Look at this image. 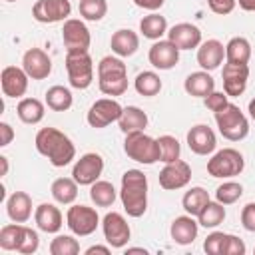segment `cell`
I'll use <instances>...</instances> for the list:
<instances>
[{
  "label": "cell",
  "instance_id": "obj_1",
  "mask_svg": "<svg viewBox=\"0 0 255 255\" xmlns=\"http://www.w3.org/2000/svg\"><path fill=\"white\" fill-rule=\"evenodd\" d=\"M34 143H36L38 153L48 157V161L54 167H64L76 157V145L64 131L56 128H42L36 133Z\"/></svg>",
  "mask_w": 255,
  "mask_h": 255
},
{
  "label": "cell",
  "instance_id": "obj_2",
  "mask_svg": "<svg viewBox=\"0 0 255 255\" xmlns=\"http://www.w3.org/2000/svg\"><path fill=\"white\" fill-rule=\"evenodd\" d=\"M120 199L129 217H141L147 211V177L139 169H128L122 175Z\"/></svg>",
  "mask_w": 255,
  "mask_h": 255
},
{
  "label": "cell",
  "instance_id": "obj_3",
  "mask_svg": "<svg viewBox=\"0 0 255 255\" xmlns=\"http://www.w3.org/2000/svg\"><path fill=\"white\" fill-rule=\"evenodd\" d=\"M98 86L106 96H122L128 90V68L118 56H104L98 64Z\"/></svg>",
  "mask_w": 255,
  "mask_h": 255
},
{
  "label": "cell",
  "instance_id": "obj_4",
  "mask_svg": "<svg viewBox=\"0 0 255 255\" xmlns=\"http://www.w3.org/2000/svg\"><path fill=\"white\" fill-rule=\"evenodd\" d=\"M124 151L129 159H133L137 163H143V165H151V163L159 161V157H161L157 139H153L151 135H147L143 131L126 133Z\"/></svg>",
  "mask_w": 255,
  "mask_h": 255
},
{
  "label": "cell",
  "instance_id": "obj_5",
  "mask_svg": "<svg viewBox=\"0 0 255 255\" xmlns=\"http://www.w3.org/2000/svg\"><path fill=\"white\" fill-rule=\"evenodd\" d=\"M215 124L219 133L229 141H241L249 133V122L235 104H227L223 110L215 112Z\"/></svg>",
  "mask_w": 255,
  "mask_h": 255
},
{
  "label": "cell",
  "instance_id": "obj_6",
  "mask_svg": "<svg viewBox=\"0 0 255 255\" xmlns=\"http://www.w3.org/2000/svg\"><path fill=\"white\" fill-rule=\"evenodd\" d=\"M66 72L70 86L76 90H86L94 82V62L84 50L66 52Z\"/></svg>",
  "mask_w": 255,
  "mask_h": 255
},
{
  "label": "cell",
  "instance_id": "obj_7",
  "mask_svg": "<svg viewBox=\"0 0 255 255\" xmlns=\"http://www.w3.org/2000/svg\"><path fill=\"white\" fill-rule=\"evenodd\" d=\"M245 167V159L243 155L233 149V147H223L219 149L209 161H207V173L211 177H221V179H227V177H235L243 171Z\"/></svg>",
  "mask_w": 255,
  "mask_h": 255
},
{
  "label": "cell",
  "instance_id": "obj_8",
  "mask_svg": "<svg viewBox=\"0 0 255 255\" xmlns=\"http://www.w3.org/2000/svg\"><path fill=\"white\" fill-rule=\"evenodd\" d=\"M66 225L70 227V231L78 237H86L92 235L98 225H100V217L98 211L94 207L88 205H72L66 213Z\"/></svg>",
  "mask_w": 255,
  "mask_h": 255
},
{
  "label": "cell",
  "instance_id": "obj_9",
  "mask_svg": "<svg viewBox=\"0 0 255 255\" xmlns=\"http://www.w3.org/2000/svg\"><path fill=\"white\" fill-rule=\"evenodd\" d=\"M122 112L124 108L120 106L118 100H112V98H102V100H96L92 104V108L88 110V124L96 129H102L106 126H110L112 122H118L122 118Z\"/></svg>",
  "mask_w": 255,
  "mask_h": 255
},
{
  "label": "cell",
  "instance_id": "obj_10",
  "mask_svg": "<svg viewBox=\"0 0 255 255\" xmlns=\"http://www.w3.org/2000/svg\"><path fill=\"white\" fill-rule=\"evenodd\" d=\"M102 231H104L108 245L116 247V249L126 247L129 237H131V229H129L126 217L122 213H116V211L106 213V217L102 219Z\"/></svg>",
  "mask_w": 255,
  "mask_h": 255
},
{
  "label": "cell",
  "instance_id": "obj_11",
  "mask_svg": "<svg viewBox=\"0 0 255 255\" xmlns=\"http://www.w3.org/2000/svg\"><path fill=\"white\" fill-rule=\"evenodd\" d=\"M72 12L70 0H38L32 6V16L36 22L42 24H54V22H66Z\"/></svg>",
  "mask_w": 255,
  "mask_h": 255
},
{
  "label": "cell",
  "instance_id": "obj_12",
  "mask_svg": "<svg viewBox=\"0 0 255 255\" xmlns=\"http://www.w3.org/2000/svg\"><path fill=\"white\" fill-rule=\"evenodd\" d=\"M104 171V159L100 153H84L72 167V177L78 181V185H92L100 179Z\"/></svg>",
  "mask_w": 255,
  "mask_h": 255
},
{
  "label": "cell",
  "instance_id": "obj_13",
  "mask_svg": "<svg viewBox=\"0 0 255 255\" xmlns=\"http://www.w3.org/2000/svg\"><path fill=\"white\" fill-rule=\"evenodd\" d=\"M62 40H64L66 52H74V50H84V52H88L90 42H92V36H90L88 26H86L82 20H78V18H68V20L64 22V28H62Z\"/></svg>",
  "mask_w": 255,
  "mask_h": 255
},
{
  "label": "cell",
  "instance_id": "obj_14",
  "mask_svg": "<svg viewBox=\"0 0 255 255\" xmlns=\"http://www.w3.org/2000/svg\"><path fill=\"white\" fill-rule=\"evenodd\" d=\"M159 185L167 191H175L181 189L189 183L191 179V167L187 161L183 159H175L171 163H165V167L159 171Z\"/></svg>",
  "mask_w": 255,
  "mask_h": 255
},
{
  "label": "cell",
  "instance_id": "obj_15",
  "mask_svg": "<svg viewBox=\"0 0 255 255\" xmlns=\"http://www.w3.org/2000/svg\"><path fill=\"white\" fill-rule=\"evenodd\" d=\"M221 78H223V92L229 98H237L247 88L249 66L247 64H231V62H225L223 72H221Z\"/></svg>",
  "mask_w": 255,
  "mask_h": 255
},
{
  "label": "cell",
  "instance_id": "obj_16",
  "mask_svg": "<svg viewBox=\"0 0 255 255\" xmlns=\"http://www.w3.org/2000/svg\"><path fill=\"white\" fill-rule=\"evenodd\" d=\"M22 68L32 80H46L52 72V60L42 48H30L24 52Z\"/></svg>",
  "mask_w": 255,
  "mask_h": 255
},
{
  "label": "cell",
  "instance_id": "obj_17",
  "mask_svg": "<svg viewBox=\"0 0 255 255\" xmlns=\"http://www.w3.org/2000/svg\"><path fill=\"white\" fill-rule=\"evenodd\" d=\"M28 80L30 76L24 72V68L16 66H6L0 74V86L6 98H22L28 90Z\"/></svg>",
  "mask_w": 255,
  "mask_h": 255
},
{
  "label": "cell",
  "instance_id": "obj_18",
  "mask_svg": "<svg viewBox=\"0 0 255 255\" xmlns=\"http://www.w3.org/2000/svg\"><path fill=\"white\" fill-rule=\"evenodd\" d=\"M167 40L175 44L179 50H193L201 44V30L195 24L179 22L167 30Z\"/></svg>",
  "mask_w": 255,
  "mask_h": 255
},
{
  "label": "cell",
  "instance_id": "obj_19",
  "mask_svg": "<svg viewBox=\"0 0 255 255\" xmlns=\"http://www.w3.org/2000/svg\"><path fill=\"white\" fill-rule=\"evenodd\" d=\"M149 64L157 70H171L179 62V48L169 40H157L149 48Z\"/></svg>",
  "mask_w": 255,
  "mask_h": 255
},
{
  "label": "cell",
  "instance_id": "obj_20",
  "mask_svg": "<svg viewBox=\"0 0 255 255\" xmlns=\"http://www.w3.org/2000/svg\"><path fill=\"white\" fill-rule=\"evenodd\" d=\"M187 145L197 155H207L217 147V137L213 129L205 124H197L187 131Z\"/></svg>",
  "mask_w": 255,
  "mask_h": 255
},
{
  "label": "cell",
  "instance_id": "obj_21",
  "mask_svg": "<svg viewBox=\"0 0 255 255\" xmlns=\"http://www.w3.org/2000/svg\"><path fill=\"white\" fill-rule=\"evenodd\" d=\"M34 221L44 233H58L64 225L62 211L54 203H40L34 211Z\"/></svg>",
  "mask_w": 255,
  "mask_h": 255
},
{
  "label": "cell",
  "instance_id": "obj_22",
  "mask_svg": "<svg viewBox=\"0 0 255 255\" xmlns=\"http://www.w3.org/2000/svg\"><path fill=\"white\" fill-rule=\"evenodd\" d=\"M225 58V46L219 42V40H207V42H201L199 48H197V64L205 70V72H211L215 68H219V64L223 62Z\"/></svg>",
  "mask_w": 255,
  "mask_h": 255
},
{
  "label": "cell",
  "instance_id": "obj_23",
  "mask_svg": "<svg viewBox=\"0 0 255 255\" xmlns=\"http://www.w3.org/2000/svg\"><path fill=\"white\" fill-rule=\"evenodd\" d=\"M197 227L199 223L193 219V215H179L173 219L171 227H169V233H171V239L177 243V245H189L195 241L197 237Z\"/></svg>",
  "mask_w": 255,
  "mask_h": 255
},
{
  "label": "cell",
  "instance_id": "obj_24",
  "mask_svg": "<svg viewBox=\"0 0 255 255\" xmlns=\"http://www.w3.org/2000/svg\"><path fill=\"white\" fill-rule=\"evenodd\" d=\"M110 46H112V52L120 58H128V56H133L139 48V38L133 30L129 28H122V30H116L112 34V40H110Z\"/></svg>",
  "mask_w": 255,
  "mask_h": 255
},
{
  "label": "cell",
  "instance_id": "obj_25",
  "mask_svg": "<svg viewBox=\"0 0 255 255\" xmlns=\"http://www.w3.org/2000/svg\"><path fill=\"white\" fill-rule=\"evenodd\" d=\"M8 217L16 223H26L32 215V199L26 191H14L6 201Z\"/></svg>",
  "mask_w": 255,
  "mask_h": 255
},
{
  "label": "cell",
  "instance_id": "obj_26",
  "mask_svg": "<svg viewBox=\"0 0 255 255\" xmlns=\"http://www.w3.org/2000/svg\"><path fill=\"white\" fill-rule=\"evenodd\" d=\"M183 88H185V92H187L189 96H193V98H207V96L215 90V80H213L205 70H201V72L189 74V76L185 78V82H183Z\"/></svg>",
  "mask_w": 255,
  "mask_h": 255
},
{
  "label": "cell",
  "instance_id": "obj_27",
  "mask_svg": "<svg viewBox=\"0 0 255 255\" xmlns=\"http://www.w3.org/2000/svg\"><path fill=\"white\" fill-rule=\"evenodd\" d=\"M118 126L124 133H131V131H143L147 128V116L143 110H139L137 106H128L122 112V118L118 120Z\"/></svg>",
  "mask_w": 255,
  "mask_h": 255
},
{
  "label": "cell",
  "instance_id": "obj_28",
  "mask_svg": "<svg viewBox=\"0 0 255 255\" xmlns=\"http://www.w3.org/2000/svg\"><path fill=\"white\" fill-rule=\"evenodd\" d=\"M50 193H52L54 201H58L62 205H70L78 197V181L74 177H58V179H54Z\"/></svg>",
  "mask_w": 255,
  "mask_h": 255
},
{
  "label": "cell",
  "instance_id": "obj_29",
  "mask_svg": "<svg viewBox=\"0 0 255 255\" xmlns=\"http://www.w3.org/2000/svg\"><path fill=\"white\" fill-rule=\"evenodd\" d=\"M44 104L36 98H22L16 106V114L24 124H40L44 118Z\"/></svg>",
  "mask_w": 255,
  "mask_h": 255
},
{
  "label": "cell",
  "instance_id": "obj_30",
  "mask_svg": "<svg viewBox=\"0 0 255 255\" xmlns=\"http://www.w3.org/2000/svg\"><path fill=\"white\" fill-rule=\"evenodd\" d=\"M251 58V44L243 36H235L225 46V60L231 64H247Z\"/></svg>",
  "mask_w": 255,
  "mask_h": 255
},
{
  "label": "cell",
  "instance_id": "obj_31",
  "mask_svg": "<svg viewBox=\"0 0 255 255\" xmlns=\"http://www.w3.org/2000/svg\"><path fill=\"white\" fill-rule=\"evenodd\" d=\"M139 32L143 34V38H149V40H161L163 34H167V20L161 16V14H147L141 18L139 22Z\"/></svg>",
  "mask_w": 255,
  "mask_h": 255
},
{
  "label": "cell",
  "instance_id": "obj_32",
  "mask_svg": "<svg viewBox=\"0 0 255 255\" xmlns=\"http://www.w3.org/2000/svg\"><path fill=\"white\" fill-rule=\"evenodd\" d=\"M74 104V98H72V92L64 86H52L48 88L46 92V106L54 112H66L70 110Z\"/></svg>",
  "mask_w": 255,
  "mask_h": 255
},
{
  "label": "cell",
  "instance_id": "obj_33",
  "mask_svg": "<svg viewBox=\"0 0 255 255\" xmlns=\"http://www.w3.org/2000/svg\"><path fill=\"white\" fill-rule=\"evenodd\" d=\"M90 197L98 207H110V205H114L118 193H116V187L110 181L98 179L96 183L90 185Z\"/></svg>",
  "mask_w": 255,
  "mask_h": 255
},
{
  "label": "cell",
  "instance_id": "obj_34",
  "mask_svg": "<svg viewBox=\"0 0 255 255\" xmlns=\"http://www.w3.org/2000/svg\"><path fill=\"white\" fill-rule=\"evenodd\" d=\"M223 219H225V207H223V203H219V201H207V205L199 211V215H197V223L199 225H203L205 229H213V227H217L219 223H223Z\"/></svg>",
  "mask_w": 255,
  "mask_h": 255
},
{
  "label": "cell",
  "instance_id": "obj_35",
  "mask_svg": "<svg viewBox=\"0 0 255 255\" xmlns=\"http://www.w3.org/2000/svg\"><path fill=\"white\" fill-rule=\"evenodd\" d=\"M207 201H209V193L203 187H191L189 191H185V195L181 199V205H183L185 213L197 217L199 211L207 205Z\"/></svg>",
  "mask_w": 255,
  "mask_h": 255
},
{
  "label": "cell",
  "instance_id": "obj_36",
  "mask_svg": "<svg viewBox=\"0 0 255 255\" xmlns=\"http://www.w3.org/2000/svg\"><path fill=\"white\" fill-rule=\"evenodd\" d=\"M133 86H135V92H137L139 96L151 98V96L159 94V90H161V80H159V76H157L155 72H141V74H137Z\"/></svg>",
  "mask_w": 255,
  "mask_h": 255
},
{
  "label": "cell",
  "instance_id": "obj_37",
  "mask_svg": "<svg viewBox=\"0 0 255 255\" xmlns=\"http://www.w3.org/2000/svg\"><path fill=\"white\" fill-rule=\"evenodd\" d=\"M22 233H24V225L22 223H16L14 221L10 225H4L0 229V247L4 251H18Z\"/></svg>",
  "mask_w": 255,
  "mask_h": 255
},
{
  "label": "cell",
  "instance_id": "obj_38",
  "mask_svg": "<svg viewBox=\"0 0 255 255\" xmlns=\"http://www.w3.org/2000/svg\"><path fill=\"white\" fill-rule=\"evenodd\" d=\"M78 10L82 18L90 22H100L108 12V2L106 0H80Z\"/></svg>",
  "mask_w": 255,
  "mask_h": 255
},
{
  "label": "cell",
  "instance_id": "obj_39",
  "mask_svg": "<svg viewBox=\"0 0 255 255\" xmlns=\"http://www.w3.org/2000/svg\"><path fill=\"white\" fill-rule=\"evenodd\" d=\"M157 143H159V161L163 163H171L175 159H179V153H181V147H179V141L173 137V135H159L157 137Z\"/></svg>",
  "mask_w": 255,
  "mask_h": 255
},
{
  "label": "cell",
  "instance_id": "obj_40",
  "mask_svg": "<svg viewBox=\"0 0 255 255\" xmlns=\"http://www.w3.org/2000/svg\"><path fill=\"white\" fill-rule=\"evenodd\" d=\"M243 195V185L237 181H225L215 189V199L223 205H231L235 203L239 197Z\"/></svg>",
  "mask_w": 255,
  "mask_h": 255
},
{
  "label": "cell",
  "instance_id": "obj_41",
  "mask_svg": "<svg viewBox=\"0 0 255 255\" xmlns=\"http://www.w3.org/2000/svg\"><path fill=\"white\" fill-rule=\"evenodd\" d=\"M50 253L52 255H78L80 243L72 235H58L50 243Z\"/></svg>",
  "mask_w": 255,
  "mask_h": 255
},
{
  "label": "cell",
  "instance_id": "obj_42",
  "mask_svg": "<svg viewBox=\"0 0 255 255\" xmlns=\"http://www.w3.org/2000/svg\"><path fill=\"white\" fill-rule=\"evenodd\" d=\"M38 245H40V237L34 229L26 227L24 225V233H22V239H20V245H18V253L22 255H32L38 251Z\"/></svg>",
  "mask_w": 255,
  "mask_h": 255
},
{
  "label": "cell",
  "instance_id": "obj_43",
  "mask_svg": "<svg viewBox=\"0 0 255 255\" xmlns=\"http://www.w3.org/2000/svg\"><path fill=\"white\" fill-rule=\"evenodd\" d=\"M245 243L237 237V235H231V233H225V239H223V247H221V255H245Z\"/></svg>",
  "mask_w": 255,
  "mask_h": 255
},
{
  "label": "cell",
  "instance_id": "obj_44",
  "mask_svg": "<svg viewBox=\"0 0 255 255\" xmlns=\"http://www.w3.org/2000/svg\"><path fill=\"white\" fill-rule=\"evenodd\" d=\"M223 239H225V233L223 231H213L205 237L203 241V251L209 253V255H221V247H223Z\"/></svg>",
  "mask_w": 255,
  "mask_h": 255
},
{
  "label": "cell",
  "instance_id": "obj_45",
  "mask_svg": "<svg viewBox=\"0 0 255 255\" xmlns=\"http://www.w3.org/2000/svg\"><path fill=\"white\" fill-rule=\"evenodd\" d=\"M227 98H229V96H227L225 92H215V90H213L207 98H203V102H205V108H207V110H211V112L215 114V112L223 110V108L229 104V102H227Z\"/></svg>",
  "mask_w": 255,
  "mask_h": 255
},
{
  "label": "cell",
  "instance_id": "obj_46",
  "mask_svg": "<svg viewBox=\"0 0 255 255\" xmlns=\"http://www.w3.org/2000/svg\"><path fill=\"white\" fill-rule=\"evenodd\" d=\"M207 6L211 12L219 14V16H225V14H231L233 8L237 6V0H207Z\"/></svg>",
  "mask_w": 255,
  "mask_h": 255
},
{
  "label": "cell",
  "instance_id": "obj_47",
  "mask_svg": "<svg viewBox=\"0 0 255 255\" xmlns=\"http://www.w3.org/2000/svg\"><path fill=\"white\" fill-rule=\"evenodd\" d=\"M241 225L245 231L255 233V203H247L241 209Z\"/></svg>",
  "mask_w": 255,
  "mask_h": 255
},
{
  "label": "cell",
  "instance_id": "obj_48",
  "mask_svg": "<svg viewBox=\"0 0 255 255\" xmlns=\"http://www.w3.org/2000/svg\"><path fill=\"white\" fill-rule=\"evenodd\" d=\"M12 139H14V129H12V126L6 124V122H2V124H0V145L6 147Z\"/></svg>",
  "mask_w": 255,
  "mask_h": 255
},
{
  "label": "cell",
  "instance_id": "obj_49",
  "mask_svg": "<svg viewBox=\"0 0 255 255\" xmlns=\"http://www.w3.org/2000/svg\"><path fill=\"white\" fill-rule=\"evenodd\" d=\"M163 2H165V0H133L135 6H139V8H143V10H151V12L159 10V8L163 6Z\"/></svg>",
  "mask_w": 255,
  "mask_h": 255
},
{
  "label": "cell",
  "instance_id": "obj_50",
  "mask_svg": "<svg viewBox=\"0 0 255 255\" xmlns=\"http://www.w3.org/2000/svg\"><path fill=\"white\" fill-rule=\"evenodd\" d=\"M94 253H102V255H110V247L104 245H92L86 249V255H94Z\"/></svg>",
  "mask_w": 255,
  "mask_h": 255
},
{
  "label": "cell",
  "instance_id": "obj_51",
  "mask_svg": "<svg viewBox=\"0 0 255 255\" xmlns=\"http://www.w3.org/2000/svg\"><path fill=\"white\" fill-rule=\"evenodd\" d=\"M237 4L245 12H255V0H237Z\"/></svg>",
  "mask_w": 255,
  "mask_h": 255
},
{
  "label": "cell",
  "instance_id": "obj_52",
  "mask_svg": "<svg viewBox=\"0 0 255 255\" xmlns=\"http://www.w3.org/2000/svg\"><path fill=\"white\" fill-rule=\"evenodd\" d=\"M0 163H2V175H6L8 173V157L0 155Z\"/></svg>",
  "mask_w": 255,
  "mask_h": 255
},
{
  "label": "cell",
  "instance_id": "obj_53",
  "mask_svg": "<svg viewBox=\"0 0 255 255\" xmlns=\"http://www.w3.org/2000/svg\"><path fill=\"white\" fill-rule=\"evenodd\" d=\"M126 253H143V255H145L147 251H145V249H141V247H128V251H126Z\"/></svg>",
  "mask_w": 255,
  "mask_h": 255
},
{
  "label": "cell",
  "instance_id": "obj_54",
  "mask_svg": "<svg viewBox=\"0 0 255 255\" xmlns=\"http://www.w3.org/2000/svg\"><path fill=\"white\" fill-rule=\"evenodd\" d=\"M247 110H249V116H251V118L255 120V98H253V100L249 102V108H247Z\"/></svg>",
  "mask_w": 255,
  "mask_h": 255
},
{
  "label": "cell",
  "instance_id": "obj_55",
  "mask_svg": "<svg viewBox=\"0 0 255 255\" xmlns=\"http://www.w3.org/2000/svg\"><path fill=\"white\" fill-rule=\"evenodd\" d=\"M6 2H16V0H6Z\"/></svg>",
  "mask_w": 255,
  "mask_h": 255
}]
</instances>
